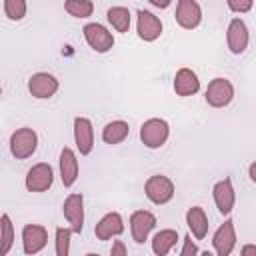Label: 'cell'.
Segmentation results:
<instances>
[{"label":"cell","instance_id":"obj_1","mask_svg":"<svg viewBox=\"0 0 256 256\" xmlns=\"http://www.w3.org/2000/svg\"><path fill=\"white\" fill-rule=\"evenodd\" d=\"M140 142L150 148V150H158L162 148L168 138H170V124L164 118H148L146 122H142L140 126Z\"/></svg>","mask_w":256,"mask_h":256},{"label":"cell","instance_id":"obj_2","mask_svg":"<svg viewBox=\"0 0 256 256\" xmlns=\"http://www.w3.org/2000/svg\"><path fill=\"white\" fill-rule=\"evenodd\" d=\"M8 146H10V154L16 160H26V158L34 156L38 150V134H36V130L28 128V126L16 128L10 134Z\"/></svg>","mask_w":256,"mask_h":256},{"label":"cell","instance_id":"obj_3","mask_svg":"<svg viewBox=\"0 0 256 256\" xmlns=\"http://www.w3.org/2000/svg\"><path fill=\"white\" fill-rule=\"evenodd\" d=\"M144 194H146V198L154 206H164V204H168L174 198L176 186H174V182L168 176H164V174H152L144 182Z\"/></svg>","mask_w":256,"mask_h":256},{"label":"cell","instance_id":"obj_4","mask_svg":"<svg viewBox=\"0 0 256 256\" xmlns=\"http://www.w3.org/2000/svg\"><path fill=\"white\" fill-rule=\"evenodd\" d=\"M82 36L86 40V44L98 52V54H106L114 48V34L100 22H88L82 28Z\"/></svg>","mask_w":256,"mask_h":256},{"label":"cell","instance_id":"obj_5","mask_svg":"<svg viewBox=\"0 0 256 256\" xmlns=\"http://www.w3.org/2000/svg\"><path fill=\"white\" fill-rule=\"evenodd\" d=\"M204 100L210 108H226L234 100V84L228 78H212L206 86Z\"/></svg>","mask_w":256,"mask_h":256},{"label":"cell","instance_id":"obj_6","mask_svg":"<svg viewBox=\"0 0 256 256\" xmlns=\"http://www.w3.org/2000/svg\"><path fill=\"white\" fill-rule=\"evenodd\" d=\"M54 184V170L48 162H38L34 166H30V170L26 172V178H24V186L28 192H46L50 190Z\"/></svg>","mask_w":256,"mask_h":256},{"label":"cell","instance_id":"obj_7","mask_svg":"<svg viewBox=\"0 0 256 256\" xmlns=\"http://www.w3.org/2000/svg\"><path fill=\"white\" fill-rule=\"evenodd\" d=\"M62 214L68 222V228L74 232V234H82L84 230V196L80 192H72L64 198V204H62Z\"/></svg>","mask_w":256,"mask_h":256},{"label":"cell","instance_id":"obj_8","mask_svg":"<svg viewBox=\"0 0 256 256\" xmlns=\"http://www.w3.org/2000/svg\"><path fill=\"white\" fill-rule=\"evenodd\" d=\"M236 228H234V220L226 218L216 232L212 234V248H214V256H230L236 248Z\"/></svg>","mask_w":256,"mask_h":256},{"label":"cell","instance_id":"obj_9","mask_svg":"<svg viewBox=\"0 0 256 256\" xmlns=\"http://www.w3.org/2000/svg\"><path fill=\"white\" fill-rule=\"evenodd\" d=\"M60 88V82L50 72H34L28 78V92L36 100H48L52 98Z\"/></svg>","mask_w":256,"mask_h":256},{"label":"cell","instance_id":"obj_10","mask_svg":"<svg viewBox=\"0 0 256 256\" xmlns=\"http://www.w3.org/2000/svg\"><path fill=\"white\" fill-rule=\"evenodd\" d=\"M162 30H164L162 20L154 12L144 10V8L136 12V34H138L140 40H144V42H156L162 36Z\"/></svg>","mask_w":256,"mask_h":256},{"label":"cell","instance_id":"obj_11","mask_svg":"<svg viewBox=\"0 0 256 256\" xmlns=\"http://www.w3.org/2000/svg\"><path fill=\"white\" fill-rule=\"evenodd\" d=\"M226 44L232 54H244L250 44V32L242 18H232L226 28Z\"/></svg>","mask_w":256,"mask_h":256},{"label":"cell","instance_id":"obj_12","mask_svg":"<svg viewBox=\"0 0 256 256\" xmlns=\"http://www.w3.org/2000/svg\"><path fill=\"white\" fill-rule=\"evenodd\" d=\"M48 244V230L42 224H26L22 228V252L34 256L42 252Z\"/></svg>","mask_w":256,"mask_h":256},{"label":"cell","instance_id":"obj_13","mask_svg":"<svg viewBox=\"0 0 256 256\" xmlns=\"http://www.w3.org/2000/svg\"><path fill=\"white\" fill-rule=\"evenodd\" d=\"M156 228V216L150 210H134L130 214V234L136 244H144Z\"/></svg>","mask_w":256,"mask_h":256},{"label":"cell","instance_id":"obj_14","mask_svg":"<svg viewBox=\"0 0 256 256\" xmlns=\"http://www.w3.org/2000/svg\"><path fill=\"white\" fill-rule=\"evenodd\" d=\"M176 24L184 30H194L202 24V6L196 0H180L174 12Z\"/></svg>","mask_w":256,"mask_h":256},{"label":"cell","instance_id":"obj_15","mask_svg":"<svg viewBox=\"0 0 256 256\" xmlns=\"http://www.w3.org/2000/svg\"><path fill=\"white\" fill-rule=\"evenodd\" d=\"M212 198H214V204H216L218 212L228 218L234 210V204H236V190H234L232 178L218 180L212 188Z\"/></svg>","mask_w":256,"mask_h":256},{"label":"cell","instance_id":"obj_16","mask_svg":"<svg viewBox=\"0 0 256 256\" xmlns=\"http://www.w3.org/2000/svg\"><path fill=\"white\" fill-rule=\"evenodd\" d=\"M58 170H60V180L64 188H72L80 176V164H78V156L72 148L64 146L60 150V158H58Z\"/></svg>","mask_w":256,"mask_h":256},{"label":"cell","instance_id":"obj_17","mask_svg":"<svg viewBox=\"0 0 256 256\" xmlns=\"http://www.w3.org/2000/svg\"><path fill=\"white\" fill-rule=\"evenodd\" d=\"M72 128H74V144H76V150L80 152V156H88L94 150V128H92L90 118L76 116Z\"/></svg>","mask_w":256,"mask_h":256},{"label":"cell","instance_id":"obj_18","mask_svg":"<svg viewBox=\"0 0 256 256\" xmlns=\"http://www.w3.org/2000/svg\"><path fill=\"white\" fill-rule=\"evenodd\" d=\"M122 232H124V220H122L120 212H108V214H104L96 222V226H94V234L102 242L104 240H112V238L120 236Z\"/></svg>","mask_w":256,"mask_h":256},{"label":"cell","instance_id":"obj_19","mask_svg":"<svg viewBox=\"0 0 256 256\" xmlns=\"http://www.w3.org/2000/svg\"><path fill=\"white\" fill-rule=\"evenodd\" d=\"M172 88H174L176 96H182V98L194 96V94L200 90V78H198V74H196L194 70H190V68H180V70H176V74H174Z\"/></svg>","mask_w":256,"mask_h":256},{"label":"cell","instance_id":"obj_20","mask_svg":"<svg viewBox=\"0 0 256 256\" xmlns=\"http://www.w3.org/2000/svg\"><path fill=\"white\" fill-rule=\"evenodd\" d=\"M186 226L190 230V236H194L196 240H204L208 236V216L204 212L202 206H190L186 210Z\"/></svg>","mask_w":256,"mask_h":256},{"label":"cell","instance_id":"obj_21","mask_svg":"<svg viewBox=\"0 0 256 256\" xmlns=\"http://www.w3.org/2000/svg\"><path fill=\"white\" fill-rule=\"evenodd\" d=\"M178 240H180L178 230H174V228H162V230H158V232L152 236L150 246H152V252H154L156 256H166V254L178 244Z\"/></svg>","mask_w":256,"mask_h":256},{"label":"cell","instance_id":"obj_22","mask_svg":"<svg viewBox=\"0 0 256 256\" xmlns=\"http://www.w3.org/2000/svg\"><path fill=\"white\" fill-rule=\"evenodd\" d=\"M128 134H130V126L124 120H112L102 128V140L104 144H110V146L122 144L128 138Z\"/></svg>","mask_w":256,"mask_h":256},{"label":"cell","instance_id":"obj_23","mask_svg":"<svg viewBox=\"0 0 256 256\" xmlns=\"http://www.w3.org/2000/svg\"><path fill=\"white\" fill-rule=\"evenodd\" d=\"M106 20L116 32L126 34L130 30V24H132V14L126 6H112L106 10Z\"/></svg>","mask_w":256,"mask_h":256},{"label":"cell","instance_id":"obj_24","mask_svg":"<svg viewBox=\"0 0 256 256\" xmlns=\"http://www.w3.org/2000/svg\"><path fill=\"white\" fill-rule=\"evenodd\" d=\"M14 246V224L8 214L0 216V256H8Z\"/></svg>","mask_w":256,"mask_h":256},{"label":"cell","instance_id":"obj_25","mask_svg":"<svg viewBox=\"0 0 256 256\" xmlns=\"http://www.w3.org/2000/svg\"><path fill=\"white\" fill-rule=\"evenodd\" d=\"M64 10L68 12V16L72 18H88L94 12V2L90 0H66L64 2Z\"/></svg>","mask_w":256,"mask_h":256},{"label":"cell","instance_id":"obj_26","mask_svg":"<svg viewBox=\"0 0 256 256\" xmlns=\"http://www.w3.org/2000/svg\"><path fill=\"white\" fill-rule=\"evenodd\" d=\"M72 230L68 226H58L54 232V250L56 256H70V242H72Z\"/></svg>","mask_w":256,"mask_h":256},{"label":"cell","instance_id":"obj_27","mask_svg":"<svg viewBox=\"0 0 256 256\" xmlns=\"http://www.w3.org/2000/svg\"><path fill=\"white\" fill-rule=\"evenodd\" d=\"M28 12V4L24 0H4V16L12 22H20L24 20Z\"/></svg>","mask_w":256,"mask_h":256},{"label":"cell","instance_id":"obj_28","mask_svg":"<svg viewBox=\"0 0 256 256\" xmlns=\"http://www.w3.org/2000/svg\"><path fill=\"white\" fill-rule=\"evenodd\" d=\"M226 6H228V10L230 12H234V14H244V12H250L252 8H254V2L252 0H228L226 2Z\"/></svg>","mask_w":256,"mask_h":256},{"label":"cell","instance_id":"obj_29","mask_svg":"<svg viewBox=\"0 0 256 256\" xmlns=\"http://www.w3.org/2000/svg\"><path fill=\"white\" fill-rule=\"evenodd\" d=\"M200 250H198V244L192 240V236H184L182 238V248H180V256H198Z\"/></svg>","mask_w":256,"mask_h":256},{"label":"cell","instance_id":"obj_30","mask_svg":"<svg viewBox=\"0 0 256 256\" xmlns=\"http://www.w3.org/2000/svg\"><path fill=\"white\" fill-rule=\"evenodd\" d=\"M110 256H128L126 244L122 240H114L112 242V248H110Z\"/></svg>","mask_w":256,"mask_h":256},{"label":"cell","instance_id":"obj_31","mask_svg":"<svg viewBox=\"0 0 256 256\" xmlns=\"http://www.w3.org/2000/svg\"><path fill=\"white\" fill-rule=\"evenodd\" d=\"M240 256H256V244H252V242L244 244L240 248Z\"/></svg>","mask_w":256,"mask_h":256},{"label":"cell","instance_id":"obj_32","mask_svg":"<svg viewBox=\"0 0 256 256\" xmlns=\"http://www.w3.org/2000/svg\"><path fill=\"white\" fill-rule=\"evenodd\" d=\"M248 178H250L252 184H256V162H250V166H248Z\"/></svg>","mask_w":256,"mask_h":256},{"label":"cell","instance_id":"obj_33","mask_svg":"<svg viewBox=\"0 0 256 256\" xmlns=\"http://www.w3.org/2000/svg\"><path fill=\"white\" fill-rule=\"evenodd\" d=\"M172 2L170 0H164V2H158V0H150V6H156V8H168Z\"/></svg>","mask_w":256,"mask_h":256},{"label":"cell","instance_id":"obj_34","mask_svg":"<svg viewBox=\"0 0 256 256\" xmlns=\"http://www.w3.org/2000/svg\"><path fill=\"white\" fill-rule=\"evenodd\" d=\"M198 256H214V252H208V250H206V252H200Z\"/></svg>","mask_w":256,"mask_h":256},{"label":"cell","instance_id":"obj_35","mask_svg":"<svg viewBox=\"0 0 256 256\" xmlns=\"http://www.w3.org/2000/svg\"><path fill=\"white\" fill-rule=\"evenodd\" d=\"M86 256H100V254H96V252H88Z\"/></svg>","mask_w":256,"mask_h":256},{"label":"cell","instance_id":"obj_36","mask_svg":"<svg viewBox=\"0 0 256 256\" xmlns=\"http://www.w3.org/2000/svg\"><path fill=\"white\" fill-rule=\"evenodd\" d=\"M0 96H2V86H0Z\"/></svg>","mask_w":256,"mask_h":256}]
</instances>
